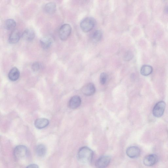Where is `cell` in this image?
Listing matches in <instances>:
<instances>
[{"instance_id": "1", "label": "cell", "mask_w": 168, "mask_h": 168, "mask_svg": "<svg viewBox=\"0 0 168 168\" xmlns=\"http://www.w3.org/2000/svg\"><path fill=\"white\" fill-rule=\"evenodd\" d=\"M92 150L87 147H81L78 153L77 158L79 161L83 163H90L92 161L93 156Z\"/></svg>"}, {"instance_id": "2", "label": "cell", "mask_w": 168, "mask_h": 168, "mask_svg": "<svg viewBox=\"0 0 168 168\" xmlns=\"http://www.w3.org/2000/svg\"><path fill=\"white\" fill-rule=\"evenodd\" d=\"M95 24V21L93 18L87 17L83 19L81 22V30L85 32H90L92 30Z\"/></svg>"}, {"instance_id": "3", "label": "cell", "mask_w": 168, "mask_h": 168, "mask_svg": "<svg viewBox=\"0 0 168 168\" xmlns=\"http://www.w3.org/2000/svg\"><path fill=\"white\" fill-rule=\"evenodd\" d=\"M27 147L24 145H19L15 147L13 153L15 158L19 160L24 159L27 156L28 153Z\"/></svg>"}, {"instance_id": "4", "label": "cell", "mask_w": 168, "mask_h": 168, "mask_svg": "<svg viewBox=\"0 0 168 168\" xmlns=\"http://www.w3.org/2000/svg\"><path fill=\"white\" fill-rule=\"evenodd\" d=\"M72 31V28L69 24H65L60 28L59 35L60 39L62 40H67L69 36Z\"/></svg>"}, {"instance_id": "5", "label": "cell", "mask_w": 168, "mask_h": 168, "mask_svg": "<svg viewBox=\"0 0 168 168\" xmlns=\"http://www.w3.org/2000/svg\"><path fill=\"white\" fill-rule=\"evenodd\" d=\"M165 108V103L164 101L157 103L153 110V114L154 117L159 118L163 115Z\"/></svg>"}, {"instance_id": "6", "label": "cell", "mask_w": 168, "mask_h": 168, "mask_svg": "<svg viewBox=\"0 0 168 168\" xmlns=\"http://www.w3.org/2000/svg\"><path fill=\"white\" fill-rule=\"evenodd\" d=\"M110 161V157L107 156H101L96 160L95 166L97 168H106L108 166Z\"/></svg>"}, {"instance_id": "7", "label": "cell", "mask_w": 168, "mask_h": 168, "mask_svg": "<svg viewBox=\"0 0 168 168\" xmlns=\"http://www.w3.org/2000/svg\"><path fill=\"white\" fill-rule=\"evenodd\" d=\"M158 158L155 154L147 155L144 157L143 162L144 165L147 167H151L156 164L158 161Z\"/></svg>"}, {"instance_id": "8", "label": "cell", "mask_w": 168, "mask_h": 168, "mask_svg": "<svg viewBox=\"0 0 168 168\" xmlns=\"http://www.w3.org/2000/svg\"><path fill=\"white\" fill-rule=\"evenodd\" d=\"M127 155L130 158H137L139 156L141 151L138 147L131 146L128 147L126 150Z\"/></svg>"}, {"instance_id": "9", "label": "cell", "mask_w": 168, "mask_h": 168, "mask_svg": "<svg viewBox=\"0 0 168 168\" xmlns=\"http://www.w3.org/2000/svg\"><path fill=\"white\" fill-rule=\"evenodd\" d=\"M81 91L84 95L87 96H90L95 94L96 88L93 83H90L84 86L82 88Z\"/></svg>"}, {"instance_id": "10", "label": "cell", "mask_w": 168, "mask_h": 168, "mask_svg": "<svg viewBox=\"0 0 168 168\" xmlns=\"http://www.w3.org/2000/svg\"><path fill=\"white\" fill-rule=\"evenodd\" d=\"M21 37V34L17 29L12 30L9 38V42L11 44H16L19 41Z\"/></svg>"}, {"instance_id": "11", "label": "cell", "mask_w": 168, "mask_h": 168, "mask_svg": "<svg viewBox=\"0 0 168 168\" xmlns=\"http://www.w3.org/2000/svg\"><path fill=\"white\" fill-rule=\"evenodd\" d=\"M81 99L79 96H73L69 102V107L72 109H75L79 107L81 104Z\"/></svg>"}, {"instance_id": "12", "label": "cell", "mask_w": 168, "mask_h": 168, "mask_svg": "<svg viewBox=\"0 0 168 168\" xmlns=\"http://www.w3.org/2000/svg\"><path fill=\"white\" fill-rule=\"evenodd\" d=\"M35 36L34 30L31 28H28L24 30L22 34V37L24 40L28 41H30L33 40Z\"/></svg>"}, {"instance_id": "13", "label": "cell", "mask_w": 168, "mask_h": 168, "mask_svg": "<svg viewBox=\"0 0 168 168\" xmlns=\"http://www.w3.org/2000/svg\"><path fill=\"white\" fill-rule=\"evenodd\" d=\"M49 123L48 119L45 118H39L35 121L34 124L37 128L42 129L47 127Z\"/></svg>"}, {"instance_id": "14", "label": "cell", "mask_w": 168, "mask_h": 168, "mask_svg": "<svg viewBox=\"0 0 168 168\" xmlns=\"http://www.w3.org/2000/svg\"><path fill=\"white\" fill-rule=\"evenodd\" d=\"M8 76L10 80L13 81H17L20 76V72L19 69L16 67L12 68L10 71Z\"/></svg>"}, {"instance_id": "15", "label": "cell", "mask_w": 168, "mask_h": 168, "mask_svg": "<svg viewBox=\"0 0 168 168\" xmlns=\"http://www.w3.org/2000/svg\"><path fill=\"white\" fill-rule=\"evenodd\" d=\"M53 41L51 38L49 37H44L40 40V43L44 49H46L49 48L52 45Z\"/></svg>"}, {"instance_id": "16", "label": "cell", "mask_w": 168, "mask_h": 168, "mask_svg": "<svg viewBox=\"0 0 168 168\" xmlns=\"http://www.w3.org/2000/svg\"><path fill=\"white\" fill-rule=\"evenodd\" d=\"M35 151L37 156L40 157H43L47 153V149L45 145L40 144L36 146Z\"/></svg>"}, {"instance_id": "17", "label": "cell", "mask_w": 168, "mask_h": 168, "mask_svg": "<svg viewBox=\"0 0 168 168\" xmlns=\"http://www.w3.org/2000/svg\"><path fill=\"white\" fill-rule=\"evenodd\" d=\"M56 9V5L54 2H48L44 7L45 11L48 13H54Z\"/></svg>"}, {"instance_id": "18", "label": "cell", "mask_w": 168, "mask_h": 168, "mask_svg": "<svg viewBox=\"0 0 168 168\" xmlns=\"http://www.w3.org/2000/svg\"><path fill=\"white\" fill-rule=\"evenodd\" d=\"M153 69L151 66L144 65L142 66L141 69V74L144 76L150 75L152 73Z\"/></svg>"}, {"instance_id": "19", "label": "cell", "mask_w": 168, "mask_h": 168, "mask_svg": "<svg viewBox=\"0 0 168 168\" xmlns=\"http://www.w3.org/2000/svg\"><path fill=\"white\" fill-rule=\"evenodd\" d=\"M16 25V22L12 19H8L5 22V26L7 29L13 30Z\"/></svg>"}, {"instance_id": "20", "label": "cell", "mask_w": 168, "mask_h": 168, "mask_svg": "<svg viewBox=\"0 0 168 168\" xmlns=\"http://www.w3.org/2000/svg\"><path fill=\"white\" fill-rule=\"evenodd\" d=\"M103 33L101 30L96 31L92 35V40L94 42H98L101 40L102 37Z\"/></svg>"}, {"instance_id": "21", "label": "cell", "mask_w": 168, "mask_h": 168, "mask_svg": "<svg viewBox=\"0 0 168 168\" xmlns=\"http://www.w3.org/2000/svg\"><path fill=\"white\" fill-rule=\"evenodd\" d=\"M108 78V75L105 73H102L100 75V81L101 85H103L106 82Z\"/></svg>"}, {"instance_id": "22", "label": "cell", "mask_w": 168, "mask_h": 168, "mask_svg": "<svg viewBox=\"0 0 168 168\" xmlns=\"http://www.w3.org/2000/svg\"><path fill=\"white\" fill-rule=\"evenodd\" d=\"M42 67L41 64L39 62H34L32 65V69L35 71L39 70Z\"/></svg>"}, {"instance_id": "23", "label": "cell", "mask_w": 168, "mask_h": 168, "mask_svg": "<svg viewBox=\"0 0 168 168\" xmlns=\"http://www.w3.org/2000/svg\"><path fill=\"white\" fill-rule=\"evenodd\" d=\"M133 55L131 51H128L124 56V59L126 61H129L133 58Z\"/></svg>"}, {"instance_id": "24", "label": "cell", "mask_w": 168, "mask_h": 168, "mask_svg": "<svg viewBox=\"0 0 168 168\" xmlns=\"http://www.w3.org/2000/svg\"><path fill=\"white\" fill-rule=\"evenodd\" d=\"M26 168H39V167L37 165L33 164L28 165Z\"/></svg>"}, {"instance_id": "25", "label": "cell", "mask_w": 168, "mask_h": 168, "mask_svg": "<svg viewBox=\"0 0 168 168\" xmlns=\"http://www.w3.org/2000/svg\"><path fill=\"white\" fill-rule=\"evenodd\" d=\"M165 13L168 14V6L165 7Z\"/></svg>"}]
</instances>
